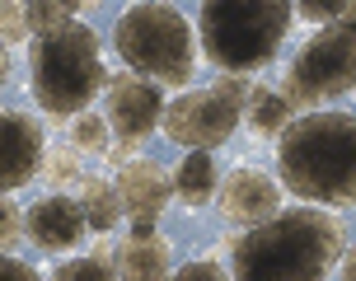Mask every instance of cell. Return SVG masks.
Instances as JSON below:
<instances>
[{"instance_id": "6da1fadb", "label": "cell", "mask_w": 356, "mask_h": 281, "mask_svg": "<svg viewBox=\"0 0 356 281\" xmlns=\"http://www.w3.org/2000/svg\"><path fill=\"white\" fill-rule=\"evenodd\" d=\"M347 248V225L323 207L277 211L234 239V281H323Z\"/></svg>"}, {"instance_id": "7a4b0ae2", "label": "cell", "mask_w": 356, "mask_h": 281, "mask_svg": "<svg viewBox=\"0 0 356 281\" xmlns=\"http://www.w3.org/2000/svg\"><path fill=\"white\" fill-rule=\"evenodd\" d=\"M277 169L296 197L323 207L356 202V113H305L277 140Z\"/></svg>"}, {"instance_id": "3957f363", "label": "cell", "mask_w": 356, "mask_h": 281, "mask_svg": "<svg viewBox=\"0 0 356 281\" xmlns=\"http://www.w3.org/2000/svg\"><path fill=\"white\" fill-rule=\"evenodd\" d=\"M296 5L286 0H211L202 5V52L207 61L230 75H249V70L267 66L282 38L291 33Z\"/></svg>"}, {"instance_id": "277c9868", "label": "cell", "mask_w": 356, "mask_h": 281, "mask_svg": "<svg viewBox=\"0 0 356 281\" xmlns=\"http://www.w3.org/2000/svg\"><path fill=\"white\" fill-rule=\"evenodd\" d=\"M108 85L104 75V52L99 38L85 24H66L56 33L38 38L33 47V99L42 113L66 118V113H85V104Z\"/></svg>"}, {"instance_id": "5b68a950", "label": "cell", "mask_w": 356, "mask_h": 281, "mask_svg": "<svg viewBox=\"0 0 356 281\" xmlns=\"http://www.w3.org/2000/svg\"><path fill=\"white\" fill-rule=\"evenodd\" d=\"M113 42L131 66V75H141V80L188 85V75H193V29L174 5H131L118 19Z\"/></svg>"}, {"instance_id": "8992f818", "label": "cell", "mask_w": 356, "mask_h": 281, "mask_svg": "<svg viewBox=\"0 0 356 281\" xmlns=\"http://www.w3.org/2000/svg\"><path fill=\"white\" fill-rule=\"evenodd\" d=\"M356 89V24H323L291 61L282 99L291 108H314Z\"/></svg>"}, {"instance_id": "52a82bcc", "label": "cell", "mask_w": 356, "mask_h": 281, "mask_svg": "<svg viewBox=\"0 0 356 281\" xmlns=\"http://www.w3.org/2000/svg\"><path fill=\"white\" fill-rule=\"evenodd\" d=\"M253 99V85L244 75H225L216 80L211 89H193V94H178L174 104L164 108V136L174 145H188V150H211V145H225L234 136V127L244 118V108Z\"/></svg>"}, {"instance_id": "ba28073f", "label": "cell", "mask_w": 356, "mask_h": 281, "mask_svg": "<svg viewBox=\"0 0 356 281\" xmlns=\"http://www.w3.org/2000/svg\"><path fill=\"white\" fill-rule=\"evenodd\" d=\"M104 108H108V127L127 140V145H141L164 118V99L160 85H145L141 75H108L104 85Z\"/></svg>"}, {"instance_id": "9c48e42d", "label": "cell", "mask_w": 356, "mask_h": 281, "mask_svg": "<svg viewBox=\"0 0 356 281\" xmlns=\"http://www.w3.org/2000/svg\"><path fill=\"white\" fill-rule=\"evenodd\" d=\"M42 169V127L29 113L0 108V193L24 188Z\"/></svg>"}, {"instance_id": "30bf717a", "label": "cell", "mask_w": 356, "mask_h": 281, "mask_svg": "<svg viewBox=\"0 0 356 281\" xmlns=\"http://www.w3.org/2000/svg\"><path fill=\"white\" fill-rule=\"evenodd\" d=\"M282 207V188L263 174V169H234L220 183V216L230 225H267Z\"/></svg>"}, {"instance_id": "8fae6325", "label": "cell", "mask_w": 356, "mask_h": 281, "mask_svg": "<svg viewBox=\"0 0 356 281\" xmlns=\"http://www.w3.org/2000/svg\"><path fill=\"white\" fill-rule=\"evenodd\" d=\"M113 188L122 197V211L131 216V225H155V216L164 211V202L174 193L169 174H164L155 159H131Z\"/></svg>"}, {"instance_id": "7c38bea8", "label": "cell", "mask_w": 356, "mask_h": 281, "mask_svg": "<svg viewBox=\"0 0 356 281\" xmlns=\"http://www.w3.org/2000/svg\"><path fill=\"white\" fill-rule=\"evenodd\" d=\"M85 216H80V202L71 197H42L33 211H29V239L47 253H61L85 239Z\"/></svg>"}, {"instance_id": "4fadbf2b", "label": "cell", "mask_w": 356, "mask_h": 281, "mask_svg": "<svg viewBox=\"0 0 356 281\" xmlns=\"http://www.w3.org/2000/svg\"><path fill=\"white\" fill-rule=\"evenodd\" d=\"M118 281H169V248L155 225H131L118 248Z\"/></svg>"}, {"instance_id": "5bb4252c", "label": "cell", "mask_w": 356, "mask_h": 281, "mask_svg": "<svg viewBox=\"0 0 356 281\" xmlns=\"http://www.w3.org/2000/svg\"><path fill=\"white\" fill-rule=\"evenodd\" d=\"M80 216H85L89 230L108 234V230L118 225V216H122V197H118V188L104 183V178H85V183H80Z\"/></svg>"}, {"instance_id": "9a60e30c", "label": "cell", "mask_w": 356, "mask_h": 281, "mask_svg": "<svg viewBox=\"0 0 356 281\" xmlns=\"http://www.w3.org/2000/svg\"><path fill=\"white\" fill-rule=\"evenodd\" d=\"M178 197L188 202V207H207L216 197V159L207 150H193V155L178 164V178H174Z\"/></svg>"}, {"instance_id": "2e32d148", "label": "cell", "mask_w": 356, "mask_h": 281, "mask_svg": "<svg viewBox=\"0 0 356 281\" xmlns=\"http://www.w3.org/2000/svg\"><path fill=\"white\" fill-rule=\"evenodd\" d=\"M244 113H249V127L258 131V136H282L286 127H291V113H296V108L286 104L277 89H258L253 85V99H249Z\"/></svg>"}, {"instance_id": "e0dca14e", "label": "cell", "mask_w": 356, "mask_h": 281, "mask_svg": "<svg viewBox=\"0 0 356 281\" xmlns=\"http://www.w3.org/2000/svg\"><path fill=\"white\" fill-rule=\"evenodd\" d=\"M75 0H29L24 5V19H29V33L47 38L56 33V29H66V24H75Z\"/></svg>"}, {"instance_id": "ac0fdd59", "label": "cell", "mask_w": 356, "mask_h": 281, "mask_svg": "<svg viewBox=\"0 0 356 281\" xmlns=\"http://www.w3.org/2000/svg\"><path fill=\"white\" fill-rule=\"evenodd\" d=\"M52 281H118V272L108 267L104 253H94V258H75V263H61L52 272Z\"/></svg>"}, {"instance_id": "d6986e66", "label": "cell", "mask_w": 356, "mask_h": 281, "mask_svg": "<svg viewBox=\"0 0 356 281\" xmlns=\"http://www.w3.org/2000/svg\"><path fill=\"white\" fill-rule=\"evenodd\" d=\"M71 140L75 150H108V122L94 118V113H80L71 122Z\"/></svg>"}, {"instance_id": "ffe728a7", "label": "cell", "mask_w": 356, "mask_h": 281, "mask_svg": "<svg viewBox=\"0 0 356 281\" xmlns=\"http://www.w3.org/2000/svg\"><path fill=\"white\" fill-rule=\"evenodd\" d=\"M0 38H5V42H19V38H29L24 5H5V0H0Z\"/></svg>"}, {"instance_id": "44dd1931", "label": "cell", "mask_w": 356, "mask_h": 281, "mask_svg": "<svg viewBox=\"0 0 356 281\" xmlns=\"http://www.w3.org/2000/svg\"><path fill=\"white\" fill-rule=\"evenodd\" d=\"M174 281H230V272L220 263H207V258H197V263H183L174 272Z\"/></svg>"}, {"instance_id": "7402d4cb", "label": "cell", "mask_w": 356, "mask_h": 281, "mask_svg": "<svg viewBox=\"0 0 356 281\" xmlns=\"http://www.w3.org/2000/svg\"><path fill=\"white\" fill-rule=\"evenodd\" d=\"M19 234H24V216H19L15 202H5V197H0V248H10Z\"/></svg>"}, {"instance_id": "603a6c76", "label": "cell", "mask_w": 356, "mask_h": 281, "mask_svg": "<svg viewBox=\"0 0 356 281\" xmlns=\"http://www.w3.org/2000/svg\"><path fill=\"white\" fill-rule=\"evenodd\" d=\"M47 174H52V183H71V178H80V164H75L71 150H61V155H52Z\"/></svg>"}, {"instance_id": "cb8c5ba5", "label": "cell", "mask_w": 356, "mask_h": 281, "mask_svg": "<svg viewBox=\"0 0 356 281\" xmlns=\"http://www.w3.org/2000/svg\"><path fill=\"white\" fill-rule=\"evenodd\" d=\"M0 281H38V272L29 263H19V258H5L0 253Z\"/></svg>"}, {"instance_id": "d4e9b609", "label": "cell", "mask_w": 356, "mask_h": 281, "mask_svg": "<svg viewBox=\"0 0 356 281\" xmlns=\"http://www.w3.org/2000/svg\"><path fill=\"white\" fill-rule=\"evenodd\" d=\"M104 155L113 159V164H122V169H127V164H131V155H136V145H127V140H118V145H108Z\"/></svg>"}, {"instance_id": "484cf974", "label": "cell", "mask_w": 356, "mask_h": 281, "mask_svg": "<svg viewBox=\"0 0 356 281\" xmlns=\"http://www.w3.org/2000/svg\"><path fill=\"white\" fill-rule=\"evenodd\" d=\"M342 281H356V248L347 253V263H342Z\"/></svg>"}, {"instance_id": "4316f807", "label": "cell", "mask_w": 356, "mask_h": 281, "mask_svg": "<svg viewBox=\"0 0 356 281\" xmlns=\"http://www.w3.org/2000/svg\"><path fill=\"white\" fill-rule=\"evenodd\" d=\"M5 80H10V52L0 47V85H5Z\"/></svg>"}]
</instances>
